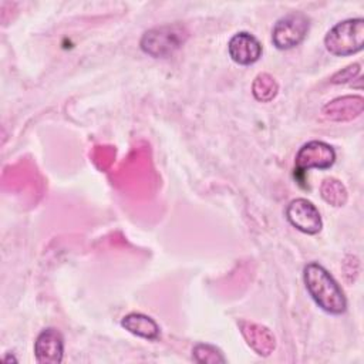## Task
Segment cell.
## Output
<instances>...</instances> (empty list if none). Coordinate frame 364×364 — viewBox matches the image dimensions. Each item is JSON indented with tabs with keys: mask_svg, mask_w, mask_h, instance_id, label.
<instances>
[{
	"mask_svg": "<svg viewBox=\"0 0 364 364\" xmlns=\"http://www.w3.org/2000/svg\"><path fill=\"white\" fill-rule=\"evenodd\" d=\"M306 289L316 304L330 314H343L347 309L344 291L334 277L317 262H310L303 269Z\"/></svg>",
	"mask_w": 364,
	"mask_h": 364,
	"instance_id": "cell-1",
	"label": "cell"
},
{
	"mask_svg": "<svg viewBox=\"0 0 364 364\" xmlns=\"http://www.w3.org/2000/svg\"><path fill=\"white\" fill-rule=\"evenodd\" d=\"M324 46L330 54L338 57L361 51L364 46V20L357 17L337 23L326 34Z\"/></svg>",
	"mask_w": 364,
	"mask_h": 364,
	"instance_id": "cell-2",
	"label": "cell"
},
{
	"mask_svg": "<svg viewBox=\"0 0 364 364\" xmlns=\"http://www.w3.org/2000/svg\"><path fill=\"white\" fill-rule=\"evenodd\" d=\"M188 33L179 24H168L154 27L144 33L141 38V48L151 57H168L173 54L186 40Z\"/></svg>",
	"mask_w": 364,
	"mask_h": 364,
	"instance_id": "cell-3",
	"label": "cell"
},
{
	"mask_svg": "<svg viewBox=\"0 0 364 364\" xmlns=\"http://www.w3.org/2000/svg\"><path fill=\"white\" fill-rule=\"evenodd\" d=\"M309 28V17L301 11H291L274 23L272 30L273 46L279 50H290L306 38Z\"/></svg>",
	"mask_w": 364,
	"mask_h": 364,
	"instance_id": "cell-4",
	"label": "cell"
},
{
	"mask_svg": "<svg viewBox=\"0 0 364 364\" xmlns=\"http://www.w3.org/2000/svg\"><path fill=\"white\" fill-rule=\"evenodd\" d=\"M286 218L291 226L307 235L318 233L323 226L318 209L304 198L290 200L286 208Z\"/></svg>",
	"mask_w": 364,
	"mask_h": 364,
	"instance_id": "cell-5",
	"label": "cell"
},
{
	"mask_svg": "<svg viewBox=\"0 0 364 364\" xmlns=\"http://www.w3.org/2000/svg\"><path fill=\"white\" fill-rule=\"evenodd\" d=\"M336 161L334 148L323 141H310L304 144L296 154L294 165L297 171L328 169Z\"/></svg>",
	"mask_w": 364,
	"mask_h": 364,
	"instance_id": "cell-6",
	"label": "cell"
},
{
	"mask_svg": "<svg viewBox=\"0 0 364 364\" xmlns=\"http://www.w3.org/2000/svg\"><path fill=\"white\" fill-rule=\"evenodd\" d=\"M34 355L40 364H60L64 355V337L54 328H44L34 341Z\"/></svg>",
	"mask_w": 364,
	"mask_h": 364,
	"instance_id": "cell-7",
	"label": "cell"
},
{
	"mask_svg": "<svg viewBox=\"0 0 364 364\" xmlns=\"http://www.w3.org/2000/svg\"><path fill=\"white\" fill-rule=\"evenodd\" d=\"M230 58L240 65H250L262 57L260 41L247 31L236 33L228 43Z\"/></svg>",
	"mask_w": 364,
	"mask_h": 364,
	"instance_id": "cell-8",
	"label": "cell"
},
{
	"mask_svg": "<svg viewBox=\"0 0 364 364\" xmlns=\"http://www.w3.org/2000/svg\"><path fill=\"white\" fill-rule=\"evenodd\" d=\"M364 98L361 95H344L327 102L321 112L331 121H351L363 114Z\"/></svg>",
	"mask_w": 364,
	"mask_h": 364,
	"instance_id": "cell-9",
	"label": "cell"
},
{
	"mask_svg": "<svg viewBox=\"0 0 364 364\" xmlns=\"http://www.w3.org/2000/svg\"><path fill=\"white\" fill-rule=\"evenodd\" d=\"M239 327L246 343L259 355H269L270 353H273L276 347V341H274V336L267 327L257 323L247 321V320H240Z\"/></svg>",
	"mask_w": 364,
	"mask_h": 364,
	"instance_id": "cell-10",
	"label": "cell"
},
{
	"mask_svg": "<svg viewBox=\"0 0 364 364\" xmlns=\"http://www.w3.org/2000/svg\"><path fill=\"white\" fill-rule=\"evenodd\" d=\"M121 326L129 333L145 340H156L159 337V326L156 321L142 313H129L124 316Z\"/></svg>",
	"mask_w": 364,
	"mask_h": 364,
	"instance_id": "cell-11",
	"label": "cell"
},
{
	"mask_svg": "<svg viewBox=\"0 0 364 364\" xmlns=\"http://www.w3.org/2000/svg\"><path fill=\"white\" fill-rule=\"evenodd\" d=\"M320 192L321 198L333 206H343L347 202V189L336 178H326L320 186Z\"/></svg>",
	"mask_w": 364,
	"mask_h": 364,
	"instance_id": "cell-12",
	"label": "cell"
},
{
	"mask_svg": "<svg viewBox=\"0 0 364 364\" xmlns=\"http://www.w3.org/2000/svg\"><path fill=\"white\" fill-rule=\"evenodd\" d=\"M277 90H279V85H277L276 80L267 73L259 74L252 84L253 97L262 102L272 101L276 97Z\"/></svg>",
	"mask_w": 364,
	"mask_h": 364,
	"instance_id": "cell-13",
	"label": "cell"
},
{
	"mask_svg": "<svg viewBox=\"0 0 364 364\" xmlns=\"http://www.w3.org/2000/svg\"><path fill=\"white\" fill-rule=\"evenodd\" d=\"M192 355H193V360L196 363L216 364V363H225L226 361V358L223 357V354L220 353L219 348H216L215 346H210V344H203V343H199L193 347Z\"/></svg>",
	"mask_w": 364,
	"mask_h": 364,
	"instance_id": "cell-14",
	"label": "cell"
},
{
	"mask_svg": "<svg viewBox=\"0 0 364 364\" xmlns=\"http://www.w3.org/2000/svg\"><path fill=\"white\" fill-rule=\"evenodd\" d=\"M360 73V64L354 63V64H350L347 65L346 68H343L341 71L336 73L333 77H331V82L333 84H343V82H348L350 80L355 78Z\"/></svg>",
	"mask_w": 364,
	"mask_h": 364,
	"instance_id": "cell-15",
	"label": "cell"
}]
</instances>
